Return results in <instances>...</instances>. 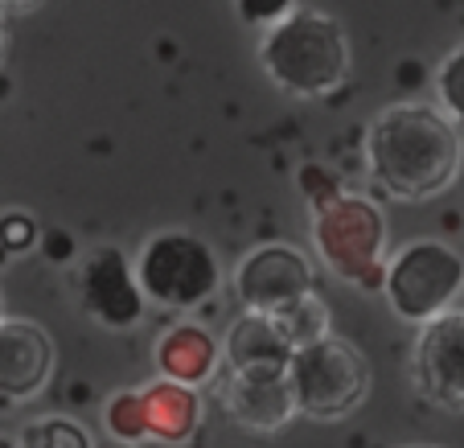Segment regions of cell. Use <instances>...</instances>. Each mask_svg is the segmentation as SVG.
I'll use <instances>...</instances> for the list:
<instances>
[{
	"instance_id": "1",
	"label": "cell",
	"mask_w": 464,
	"mask_h": 448,
	"mask_svg": "<svg viewBox=\"0 0 464 448\" xmlns=\"http://www.w3.org/2000/svg\"><path fill=\"white\" fill-rule=\"evenodd\" d=\"M366 169L370 181L394 202H428L464 169V141L440 107L394 103L370 123Z\"/></svg>"
},
{
	"instance_id": "2",
	"label": "cell",
	"mask_w": 464,
	"mask_h": 448,
	"mask_svg": "<svg viewBox=\"0 0 464 448\" xmlns=\"http://www.w3.org/2000/svg\"><path fill=\"white\" fill-rule=\"evenodd\" d=\"M259 66L284 95L321 99L334 95L350 74V42L334 17L296 9L259 34Z\"/></svg>"
},
{
	"instance_id": "3",
	"label": "cell",
	"mask_w": 464,
	"mask_h": 448,
	"mask_svg": "<svg viewBox=\"0 0 464 448\" xmlns=\"http://www.w3.org/2000/svg\"><path fill=\"white\" fill-rule=\"evenodd\" d=\"M313 243L337 280L366 292L386 288V214L362 194H337L313 214Z\"/></svg>"
},
{
	"instance_id": "4",
	"label": "cell",
	"mask_w": 464,
	"mask_h": 448,
	"mask_svg": "<svg viewBox=\"0 0 464 448\" xmlns=\"http://www.w3.org/2000/svg\"><path fill=\"white\" fill-rule=\"evenodd\" d=\"M288 383H292V395H296V407L308 420L334 424L366 404L370 362L353 342L329 334L292 354Z\"/></svg>"
},
{
	"instance_id": "5",
	"label": "cell",
	"mask_w": 464,
	"mask_h": 448,
	"mask_svg": "<svg viewBox=\"0 0 464 448\" xmlns=\"http://www.w3.org/2000/svg\"><path fill=\"white\" fill-rule=\"evenodd\" d=\"M464 292V255L444 239H415L399 247L386 268L382 297L411 326H428L440 313L456 308Z\"/></svg>"
},
{
	"instance_id": "6",
	"label": "cell",
	"mask_w": 464,
	"mask_h": 448,
	"mask_svg": "<svg viewBox=\"0 0 464 448\" xmlns=\"http://www.w3.org/2000/svg\"><path fill=\"white\" fill-rule=\"evenodd\" d=\"M136 280L152 305L185 313L218 292L222 268L206 239L189 230H160L136 251Z\"/></svg>"
},
{
	"instance_id": "7",
	"label": "cell",
	"mask_w": 464,
	"mask_h": 448,
	"mask_svg": "<svg viewBox=\"0 0 464 448\" xmlns=\"http://www.w3.org/2000/svg\"><path fill=\"white\" fill-rule=\"evenodd\" d=\"M316 292V272L308 255L288 243H263L238 259L235 268V297L246 313L272 317L276 308Z\"/></svg>"
},
{
	"instance_id": "8",
	"label": "cell",
	"mask_w": 464,
	"mask_h": 448,
	"mask_svg": "<svg viewBox=\"0 0 464 448\" xmlns=\"http://www.w3.org/2000/svg\"><path fill=\"white\" fill-rule=\"evenodd\" d=\"M411 378L420 399L444 412H464V308H448L420 326L411 354Z\"/></svg>"
},
{
	"instance_id": "9",
	"label": "cell",
	"mask_w": 464,
	"mask_h": 448,
	"mask_svg": "<svg viewBox=\"0 0 464 448\" xmlns=\"http://www.w3.org/2000/svg\"><path fill=\"white\" fill-rule=\"evenodd\" d=\"M82 305L107 329H131L144 321V297L136 280V264L120 247H99L82 264Z\"/></svg>"
},
{
	"instance_id": "10",
	"label": "cell",
	"mask_w": 464,
	"mask_h": 448,
	"mask_svg": "<svg viewBox=\"0 0 464 448\" xmlns=\"http://www.w3.org/2000/svg\"><path fill=\"white\" fill-rule=\"evenodd\" d=\"M53 375V342L37 321H0V399H34Z\"/></svg>"
},
{
	"instance_id": "11",
	"label": "cell",
	"mask_w": 464,
	"mask_h": 448,
	"mask_svg": "<svg viewBox=\"0 0 464 448\" xmlns=\"http://www.w3.org/2000/svg\"><path fill=\"white\" fill-rule=\"evenodd\" d=\"M222 404H227L230 420L243 424L251 432H276L300 412L296 395H292L288 375L280 378H251V375H230L222 383Z\"/></svg>"
},
{
	"instance_id": "12",
	"label": "cell",
	"mask_w": 464,
	"mask_h": 448,
	"mask_svg": "<svg viewBox=\"0 0 464 448\" xmlns=\"http://www.w3.org/2000/svg\"><path fill=\"white\" fill-rule=\"evenodd\" d=\"M222 354H227V370L230 375H251V378H280L288 375L292 366V346L276 334L272 317L259 313H243L230 326L227 342H222Z\"/></svg>"
},
{
	"instance_id": "13",
	"label": "cell",
	"mask_w": 464,
	"mask_h": 448,
	"mask_svg": "<svg viewBox=\"0 0 464 448\" xmlns=\"http://www.w3.org/2000/svg\"><path fill=\"white\" fill-rule=\"evenodd\" d=\"M227 366V354H222V342H214L210 329L193 326V321H181V326L165 329L157 337V370L160 378H173V383H185V387H202L210 378H218V370Z\"/></svg>"
},
{
	"instance_id": "14",
	"label": "cell",
	"mask_w": 464,
	"mask_h": 448,
	"mask_svg": "<svg viewBox=\"0 0 464 448\" xmlns=\"http://www.w3.org/2000/svg\"><path fill=\"white\" fill-rule=\"evenodd\" d=\"M144 399V420H149V440L169 448H181L198 436L202 428V399L198 391L173 383V378H152L140 391Z\"/></svg>"
},
{
	"instance_id": "15",
	"label": "cell",
	"mask_w": 464,
	"mask_h": 448,
	"mask_svg": "<svg viewBox=\"0 0 464 448\" xmlns=\"http://www.w3.org/2000/svg\"><path fill=\"white\" fill-rule=\"evenodd\" d=\"M272 326L292 350H304V346H313V342H321V337L334 334V317H329V305H324L321 292H308V297L276 308Z\"/></svg>"
},
{
	"instance_id": "16",
	"label": "cell",
	"mask_w": 464,
	"mask_h": 448,
	"mask_svg": "<svg viewBox=\"0 0 464 448\" xmlns=\"http://www.w3.org/2000/svg\"><path fill=\"white\" fill-rule=\"evenodd\" d=\"M103 428L115 444H140L149 440V420H144V399L140 391H120V395L107 399L103 407Z\"/></svg>"
},
{
	"instance_id": "17",
	"label": "cell",
	"mask_w": 464,
	"mask_h": 448,
	"mask_svg": "<svg viewBox=\"0 0 464 448\" xmlns=\"http://www.w3.org/2000/svg\"><path fill=\"white\" fill-rule=\"evenodd\" d=\"M17 448H95V444H91V432L71 415H42V420L21 428Z\"/></svg>"
},
{
	"instance_id": "18",
	"label": "cell",
	"mask_w": 464,
	"mask_h": 448,
	"mask_svg": "<svg viewBox=\"0 0 464 448\" xmlns=\"http://www.w3.org/2000/svg\"><path fill=\"white\" fill-rule=\"evenodd\" d=\"M436 103L456 128H464V45H456L436 71Z\"/></svg>"
},
{
	"instance_id": "19",
	"label": "cell",
	"mask_w": 464,
	"mask_h": 448,
	"mask_svg": "<svg viewBox=\"0 0 464 448\" xmlns=\"http://www.w3.org/2000/svg\"><path fill=\"white\" fill-rule=\"evenodd\" d=\"M37 243V222L25 210H5L0 214V247L9 255H21Z\"/></svg>"
},
{
	"instance_id": "20",
	"label": "cell",
	"mask_w": 464,
	"mask_h": 448,
	"mask_svg": "<svg viewBox=\"0 0 464 448\" xmlns=\"http://www.w3.org/2000/svg\"><path fill=\"white\" fill-rule=\"evenodd\" d=\"M235 13L255 29H272L296 13V0H235Z\"/></svg>"
},
{
	"instance_id": "21",
	"label": "cell",
	"mask_w": 464,
	"mask_h": 448,
	"mask_svg": "<svg viewBox=\"0 0 464 448\" xmlns=\"http://www.w3.org/2000/svg\"><path fill=\"white\" fill-rule=\"evenodd\" d=\"M45 255H50V259H71V255H74V239L62 235V230H50V235H45Z\"/></svg>"
},
{
	"instance_id": "22",
	"label": "cell",
	"mask_w": 464,
	"mask_h": 448,
	"mask_svg": "<svg viewBox=\"0 0 464 448\" xmlns=\"http://www.w3.org/2000/svg\"><path fill=\"white\" fill-rule=\"evenodd\" d=\"M42 0H0V21L9 17V13H29V9H37Z\"/></svg>"
},
{
	"instance_id": "23",
	"label": "cell",
	"mask_w": 464,
	"mask_h": 448,
	"mask_svg": "<svg viewBox=\"0 0 464 448\" xmlns=\"http://www.w3.org/2000/svg\"><path fill=\"white\" fill-rule=\"evenodd\" d=\"M0 448H17V440H9V436H0Z\"/></svg>"
},
{
	"instance_id": "24",
	"label": "cell",
	"mask_w": 464,
	"mask_h": 448,
	"mask_svg": "<svg viewBox=\"0 0 464 448\" xmlns=\"http://www.w3.org/2000/svg\"><path fill=\"white\" fill-rule=\"evenodd\" d=\"M0 58H5V21H0Z\"/></svg>"
},
{
	"instance_id": "25",
	"label": "cell",
	"mask_w": 464,
	"mask_h": 448,
	"mask_svg": "<svg viewBox=\"0 0 464 448\" xmlns=\"http://www.w3.org/2000/svg\"><path fill=\"white\" fill-rule=\"evenodd\" d=\"M0 321H5V297H0Z\"/></svg>"
},
{
	"instance_id": "26",
	"label": "cell",
	"mask_w": 464,
	"mask_h": 448,
	"mask_svg": "<svg viewBox=\"0 0 464 448\" xmlns=\"http://www.w3.org/2000/svg\"><path fill=\"white\" fill-rule=\"evenodd\" d=\"M111 448H131V444H111Z\"/></svg>"
},
{
	"instance_id": "27",
	"label": "cell",
	"mask_w": 464,
	"mask_h": 448,
	"mask_svg": "<svg viewBox=\"0 0 464 448\" xmlns=\"http://www.w3.org/2000/svg\"><path fill=\"white\" fill-rule=\"evenodd\" d=\"M415 448H428V444H415Z\"/></svg>"
}]
</instances>
